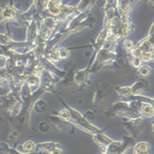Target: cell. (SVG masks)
Listing matches in <instances>:
<instances>
[{"instance_id":"obj_5","label":"cell","mask_w":154,"mask_h":154,"mask_svg":"<svg viewBox=\"0 0 154 154\" xmlns=\"http://www.w3.org/2000/svg\"><path fill=\"white\" fill-rule=\"evenodd\" d=\"M96 0H80L79 5L76 7L77 11H79V13H86L88 11H89L92 6L94 5Z\"/></svg>"},{"instance_id":"obj_6","label":"cell","mask_w":154,"mask_h":154,"mask_svg":"<svg viewBox=\"0 0 154 154\" xmlns=\"http://www.w3.org/2000/svg\"><path fill=\"white\" fill-rule=\"evenodd\" d=\"M151 152V146L147 143H140L135 145L134 152L137 154H146Z\"/></svg>"},{"instance_id":"obj_3","label":"cell","mask_w":154,"mask_h":154,"mask_svg":"<svg viewBox=\"0 0 154 154\" xmlns=\"http://www.w3.org/2000/svg\"><path fill=\"white\" fill-rule=\"evenodd\" d=\"M17 15V10L12 5H6L1 9V17L5 20H12Z\"/></svg>"},{"instance_id":"obj_17","label":"cell","mask_w":154,"mask_h":154,"mask_svg":"<svg viewBox=\"0 0 154 154\" xmlns=\"http://www.w3.org/2000/svg\"><path fill=\"white\" fill-rule=\"evenodd\" d=\"M140 65H141V59L135 58V60H134V66L135 68H138V67H140Z\"/></svg>"},{"instance_id":"obj_2","label":"cell","mask_w":154,"mask_h":154,"mask_svg":"<svg viewBox=\"0 0 154 154\" xmlns=\"http://www.w3.org/2000/svg\"><path fill=\"white\" fill-rule=\"evenodd\" d=\"M58 146H59V144H57L55 143H43L38 144L37 147H35V148H38L41 151L51 152V153H60V152H62L61 150L58 149L59 148Z\"/></svg>"},{"instance_id":"obj_15","label":"cell","mask_w":154,"mask_h":154,"mask_svg":"<svg viewBox=\"0 0 154 154\" xmlns=\"http://www.w3.org/2000/svg\"><path fill=\"white\" fill-rule=\"evenodd\" d=\"M84 117H85L88 121L93 120V119H95V117H96V114H95L94 112H92V111H87V112L84 114Z\"/></svg>"},{"instance_id":"obj_7","label":"cell","mask_w":154,"mask_h":154,"mask_svg":"<svg viewBox=\"0 0 154 154\" xmlns=\"http://www.w3.org/2000/svg\"><path fill=\"white\" fill-rule=\"evenodd\" d=\"M146 88H147V86L144 81H137L131 87V90H132L133 94H139V93L146 90Z\"/></svg>"},{"instance_id":"obj_14","label":"cell","mask_w":154,"mask_h":154,"mask_svg":"<svg viewBox=\"0 0 154 154\" xmlns=\"http://www.w3.org/2000/svg\"><path fill=\"white\" fill-rule=\"evenodd\" d=\"M59 117L60 119H62L63 121H69L70 118H71V115H70V112L67 109H63L61 110L60 113H59Z\"/></svg>"},{"instance_id":"obj_12","label":"cell","mask_w":154,"mask_h":154,"mask_svg":"<svg viewBox=\"0 0 154 154\" xmlns=\"http://www.w3.org/2000/svg\"><path fill=\"white\" fill-rule=\"evenodd\" d=\"M116 88V91L118 92V94L122 97L128 96L129 94L132 93L131 87H122V88Z\"/></svg>"},{"instance_id":"obj_13","label":"cell","mask_w":154,"mask_h":154,"mask_svg":"<svg viewBox=\"0 0 154 154\" xmlns=\"http://www.w3.org/2000/svg\"><path fill=\"white\" fill-rule=\"evenodd\" d=\"M23 152H32L34 149H35V145H34V143L32 142V141H27V142H25L23 144Z\"/></svg>"},{"instance_id":"obj_9","label":"cell","mask_w":154,"mask_h":154,"mask_svg":"<svg viewBox=\"0 0 154 154\" xmlns=\"http://www.w3.org/2000/svg\"><path fill=\"white\" fill-rule=\"evenodd\" d=\"M142 112L145 116H148L150 118L153 116V108H152V106L151 104L147 103V104L143 105L142 106Z\"/></svg>"},{"instance_id":"obj_11","label":"cell","mask_w":154,"mask_h":154,"mask_svg":"<svg viewBox=\"0 0 154 154\" xmlns=\"http://www.w3.org/2000/svg\"><path fill=\"white\" fill-rule=\"evenodd\" d=\"M51 127L50 125L46 122V121H42L38 125V130L42 133V134H46L50 131Z\"/></svg>"},{"instance_id":"obj_10","label":"cell","mask_w":154,"mask_h":154,"mask_svg":"<svg viewBox=\"0 0 154 154\" xmlns=\"http://www.w3.org/2000/svg\"><path fill=\"white\" fill-rule=\"evenodd\" d=\"M138 74H139V76H141L143 78H147L152 74V69H151V67L146 66V65L143 66L142 68H140Z\"/></svg>"},{"instance_id":"obj_8","label":"cell","mask_w":154,"mask_h":154,"mask_svg":"<svg viewBox=\"0 0 154 154\" xmlns=\"http://www.w3.org/2000/svg\"><path fill=\"white\" fill-rule=\"evenodd\" d=\"M47 108V105L45 103L44 100L42 99H40L39 101H37L34 106H33V109L36 113H39V114H42L43 112H45V109Z\"/></svg>"},{"instance_id":"obj_1","label":"cell","mask_w":154,"mask_h":154,"mask_svg":"<svg viewBox=\"0 0 154 154\" xmlns=\"http://www.w3.org/2000/svg\"><path fill=\"white\" fill-rule=\"evenodd\" d=\"M45 8L54 16H59L61 11L60 0H48L45 3Z\"/></svg>"},{"instance_id":"obj_4","label":"cell","mask_w":154,"mask_h":154,"mask_svg":"<svg viewBox=\"0 0 154 154\" xmlns=\"http://www.w3.org/2000/svg\"><path fill=\"white\" fill-rule=\"evenodd\" d=\"M95 143L99 146V147H107V145L112 142V139H110L109 137H107L105 134H101L99 133H97V134H95L93 136Z\"/></svg>"},{"instance_id":"obj_16","label":"cell","mask_w":154,"mask_h":154,"mask_svg":"<svg viewBox=\"0 0 154 154\" xmlns=\"http://www.w3.org/2000/svg\"><path fill=\"white\" fill-rule=\"evenodd\" d=\"M125 47L128 50H131L134 48V42L130 40H125Z\"/></svg>"},{"instance_id":"obj_18","label":"cell","mask_w":154,"mask_h":154,"mask_svg":"<svg viewBox=\"0 0 154 154\" xmlns=\"http://www.w3.org/2000/svg\"><path fill=\"white\" fill-rule=\"evenodd\" d=\"M148 5L151 6V7H153L154 4H153V0H148Z\"/></svg>"}]
</instances>
